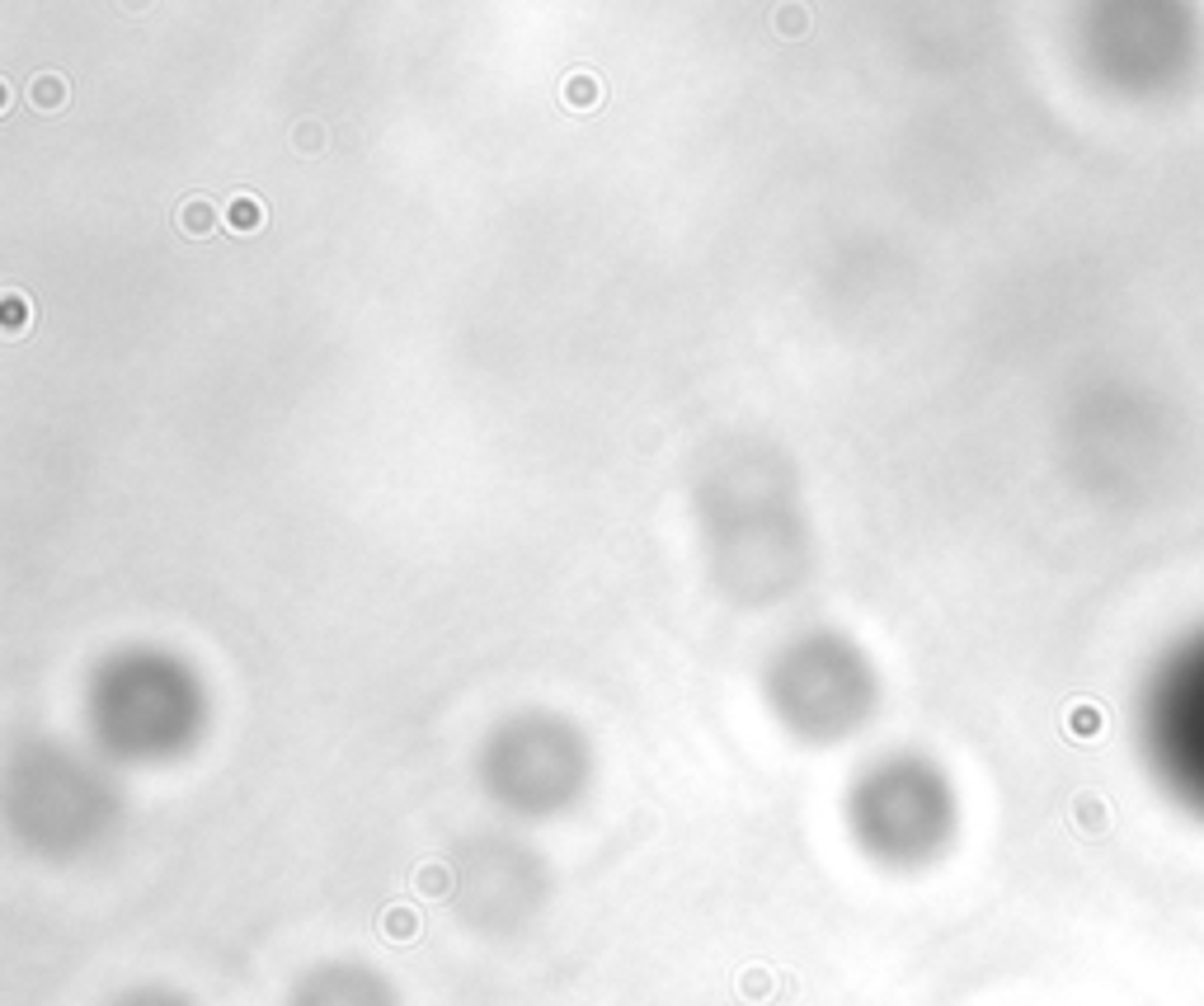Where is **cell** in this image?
Instances as JSON below:
<instances>
[{
	"instance_id": "obj_2",
	"label": "cell",
	"mask_w": 1204,
	"mask_h": 1006,
	"mask_svg": "<svg viewBox=\"0 0 1204 1006\" xmlns=\"http://www.w3.org/2000/svg\"><path fill=\"white\" fill-rule=\"evenodd\" d=\"M62 99H67V85H62V75H38V80H34V104L57 108Z\"/></svg>"
},
{
	"instance_id": "obj_4",
	"label": "cell",
	"mask_w": 1204,
	"mask_h": 1006,
	"mask_svg": "<svg viewBox=\"0 0 1204 1006\" xmlns=\"http://www.w3.org/2000/svg\"><path fill=\"white\" fill-rule=\"evenodd\" d=\"M565 99H570L574 108H584V104H593V99H598V85H593L588 75H574V80L565 85Z\"/></svg>"
},
{
	"instance_id": "obj_5",
	"label": "cell",
	"mask_w": 1204,
	"mask_h": 1006,
	"mask_svg": "<svg viewBox=\"0 0 1204 1006\" xmlns=\"http://www.w3.org/2000/svg\"><path fill=\"white\" fill-rule=\"evenodd\" d=\"M183 226H193V231H212V208H208V203H188V208H183Z\"/></svg>"
},
{
	"instance_id": "obj_3",
	"label": "cell",
	"mask_w": 1204,
	"mask_h": 1006,
	"mask_svg": "<svg viewBox=\"0 0 1204 1006\" xmlns=\"http://www.w3.org/2000/svg\"><path fill=\"white\" fill-rule=\"evenodd\" d=\"M804 24H809V19H804L800 5H781V10H776V29H781L786 38H800Z\"/></svg>"
},
{
	"instance_id": "obj_1",
	"label": "cell",
	"mask_w": 1204,
	"mask_h": 1006,
	"mask_svg": "<svg viewBox=\"0 0 1204 1006\" xmlns=\"http://www.w3.org/2000/svg\"><path fill=\"white\" fill-rule=\"evenodd\" d=\"M226 221H231L236 231H255L259 221H264V208H259L255 198H236V203H231V216H226Z\"/></svg>"
}]
</instances>
